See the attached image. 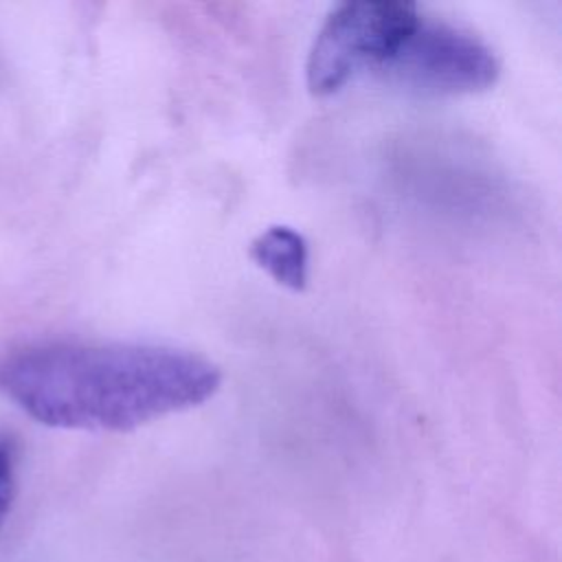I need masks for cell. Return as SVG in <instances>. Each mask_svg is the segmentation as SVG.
Returning <instances> with one entry per match:
<instances>
[{
    "label": "cell",
    "instance_id": "cell-4",
    "mask_svg": "<svg viewBox=\"0 0 562 562\" xmlns=\"http://www.w3.org/2000/svg\"><path fill=\"white\" fill-rule=\"evenodd\" d=\"M252 261L277 283L303 290L307 283V241L290 226H270L250 244Z\"/></svg>",
    "mask_w": 562,
    "mask_h": 562
},
{
    "label": "cell",
    "instance_id": "cell-1",
    "mask_svg": "<svg viewBox=\"0 0 562 562\" xmlns=\"http://www.w3.org/2000/svg\"><path fill=\"white\" fill-rule=\"evenodd\" d=\"M220 369L184 349L136 342H42L0 356V393L44 426L123 432L198 406Z\"/></svg>",
    "mask_w": 562,
    "mask_h": 562
},
{
    "label": "cell",
    "instance_id": "cell-3",
    "mask_svg": "<svg viewBox=\"0 0 562 562\" xmlns=\"http://www.w3.org/2000/svg\"><path fill=\"white\" fill-rule=\"evenodd\" d=\"M382 75L417 94H468L496 83L501 61L476 35L446 22L419 18Z\"/></svg>",
    "mask_w": 562,
    "mask_h": 562
},
{
    "label": "cell",
    "instance_id": "cell-5",
    "mask_svg": "<svg viewBox=\"0 0 562 562\" xmlns=\"http://www.w3.org/2000/svg\"><path fill=\"white\" fill-rule=\"evenodd\" d=\"M18 485V446L11 437H0V525L7 520Z\"/></svg>",
    "mask_w": 562,
    "mask_h": 562
},
{
    "label": "cell",
    "instance_id": "cell-2",
    "mask_svg": "<svg viewBox=\"0 0 562 562\" xmlns=\"http://www.w3.org/2000/svg\"><path fill=\"white\" fill-rule=\"evenodd\" d=\"M413 2L356 0L329 11L310 46L305 81L312 94L340 90L356 72L382 68L419 22Z\"/></svg>",
    "mask_w": 562,
    "mask_h": 562
}]
</instances>
